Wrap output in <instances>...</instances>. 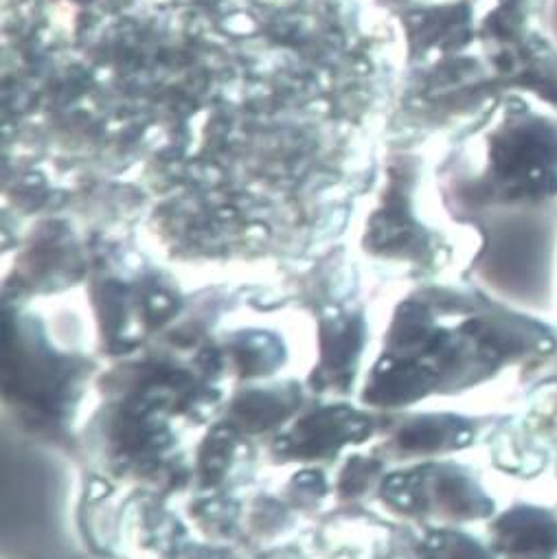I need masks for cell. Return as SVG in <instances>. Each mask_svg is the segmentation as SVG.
I'll return each instance as SVG.
<instances>
[{
    "label": "cell",
    "instance_id": "cell-1",
    "mask_svg": "<svg viewBox=\"0 0 557 559\" xmlns=\"http://www.w3.org/2000/svg\"><path fill=\"white\" fill-rule=\"evenodd\" d=\"M489 134L481 200L511 211L557 206V117L511 93Z\"/></svg>",
    "mask_w": 557,
    "mask_h": 559
},
{
    "label": "cell",
    "instance_id": "cell-2",
    "mask_svg": "<svg viewBox=\"0 0 557 559\" xmlns=\"http://www.w3.org/2000/svg\"><path fill=\"white\" fill-rule=\"evenodd\" d=\"M485 40L494 86L533 95L557 112V47L533 25V19L498 5L485 23Z\"/></svg>",
    "mask_w": 557,
    "mask_h": 559
},
{
    "label": "cell",
    "instance_id": "cell-3",
    "mask_svg": "<svg viewBox=\"0 0 557 559\" xmlns=\"http://www.w3.org/2000/svg\"><path fill=\"white\" fill-rule=\"evenodd\" d=\"M404 480V478H402ZM395 496L408 511L448 522H476L496 515V500L459 463H435L408 474Z\"/></svg>",
    "mask_w": 557,
    "mask_h": 559
},
{
    "label": "cell",
    "instance_id": "cell-4",
    "mask_svg": "<svg viewBox=\"0 0 557 559\" xmlns=\"http://www.w3.org/2000/svg\"><path fill=\"white\" fill-rule=\"evenodd\" d=\"M487 533L500 559H557V509L513 502L489 520Z\"/></svg>",
    "mask_w": 557,
    "mask_h": 559
},
{
    "label": "cell",
    "instance_id": "cell-5",
    "mask_svg": "<svg viewBox=\"0 0 557 559\" xmlns=\"http://www.w3.org/2000/svg\"><path fill=\"white\" fill-rule=\"evenodd\" d=\"M553 456L555 450L529 428L522 415L502 417L491 430V461L507 476L540 478L553 465Z\"/></svg>",
    "mask_w": 557,
    "mask_h": 559
},
{
    "label": "cell",
    "instance_id": "cell-6",
    "mask_svg": "<svg viewBox=\"0 0 557 559\" xmlns=\"http://www.w3.org/2000/svg\"><path fill=\"white\" fill-rule=\"evenodd\" d=\"M367 424L358 415L345 408L323 411L315 417L304 419L288 439L293 454L301 456H323L336 452L343 443L365 437Z\"/></svg>",
    "mask_w": 557,
    "mask_h": 559
},
{
    "label": "cell",
    "instance_id": "cell-7",
    "mask_svg": "<svg viewBox=\"0 0 557 559\" xmlns=\"http://www.w3.org/2000/svg\"><path fill=\"white\" fill-rule=\"evenodd\" d=\"M476 439V424L461 415L417 417L400 437L408 452H454L465 450Z\"/></svg>",
    "mask_w": 557,
    "mask_h": 559
},
{
    "label": "cell",
    "instance_id": "cell-8",
    "mask_svg": "<svg viewBox=\"0 0 557 559\" xmlns=\"http://www.w3.org/2000/svg\"><path fill=\"white\" fill-rule=\"evenodd\" d=\"M424 559H500L491 546L457 528L432 531L422 544Z\"/></svg>",
    "mask_w": 557,
    "mask_h": 559
},
{
    "label": "cell",
    "instance_id": "cell-9",
    "mask_svg": "<svg viewBox=\"0 0 557 559\" xmlns=\"http://www.w3.org/2000/svg\"><path fill=\"white\" fill-rule=\"evenodd\" d=\"M529 406L522 413L529 428L557 450V380H544L524 391Z\"/></svg>",
    "mask_w": 557,
    "mask_h": 559
},
{
    "label": "cell",
    "instance_id": "cell-10",
    "mask_svg": "<svg viewBox=\"0 0 557 559\" xmlns=\"http://www.w3.org/2000/svg\"><path fill=\"white\" fill-rule=\"evenodd\" d=\"M360 336H358V325H339L336 330L328 332V343H325V365L330 373H343V369L354 362L358 354Z\"/></svg>",
    "mask_w": 557,
    "mask_h": 559
},
{
    "label": "cell",
    "instance_id": "cell-11",
    "mask_svg": "<svg viewBox=\"0 0 557 559\" xmlns=\"http://www.w3.org/2000/svg\"><path fill=\"white\" fill-rule=\"evenodd\" d=\"M284 404L278 400H272V397H265V393H252V397L244 400L241 406H239V417L261 430V428H268L272 424L278 421V417H284Z\"/></svg>",
    "mask_w": 557,
    "mask_h": 559
},
{
    "label": "cell",
    "instance_id": "cell-12",
    "mask_svg": "<svg viewBox=\"0 0 557 559\" xmlns=\"http://www.w3.org/2000/svg\"><path fill=\"white\" fill-rule=\"evenodd\" d=\"M498 3L502 8H509V10L518 12V14L535 21V19H540L544 14L548 0H498Z\"/></svg>",
    "mask_w": 557,
    "mask_h": 559
},
{
    "label": "cell",
    "instance_id": "cell-13",
    "mask_svg": "<svg viewBox=\"0 0 557 559\" xmlns=\"http://www.w3.org/2000/svg\"><path fill=\"white\" fill-rule=\"evenodd\" d=\"M553 472H555V478H557V450H555V456H553Z\"/></svg>",
    "mask_w": 557,
    "mask_h": 559
}]
</instances>
